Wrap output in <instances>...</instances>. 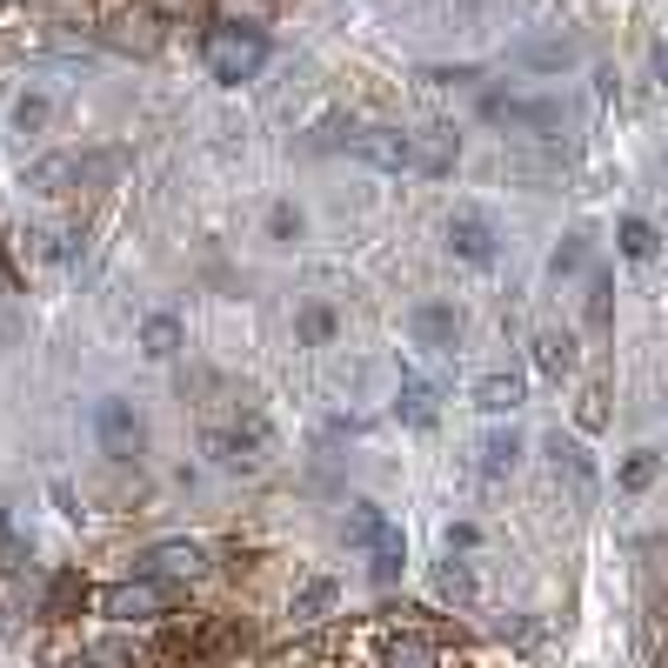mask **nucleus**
I'll list each match as a JSON object with an SVG mask.
<instances>
[{
	"label": "nucleus",
	"mask_w": 668,
	"mask_h": 668,
	"mask_svg": "<svg viewBox=\"0 0 668 668\" xmlns=\"http://www.w3.org/2000/svg\"><path fill=\"white\" fill-rule=\"evenodd\" d=\"M348 542H355V548H368V555H381V548H394V542H401V528L375 509V501H355V509H348Z\"/></svg>",
	"instance_id": "nucleus-11"
},
{
	"label": "nucleus",
	"mask_w": 668,
	"mask_h": 668,
	"mask_svg": "<svg viewBox=\"0 0 668 668\" xmlns=\"http://www.w3.org/2000/svg\"><path fill=\"white\" fill-rule=\"evenodd\" d=\"M475 542H481V535H475V522H455V528H448V548H461V555H468Z\"/></svg>",
	"instance_id": "nucleus-33"
},
{
	"label": "nucleus",
	"mask_w": 668,
	"mask_h": 668,
	"mask_svg": "<svg viewBox=\"0 0 668 668\" xmlns=\"http://www.w3.org/2000/svg\"><path fill=\"white\" fill-rule=\"evenodd\" d=\"M334 595H342V589H334V581H327V575H314V581H301V595H294V622H321V615L334 609Z\"/></svg>",
	"instance_id": "nucleus-21"
},
{
	"label": "nucleus",
	"mask_w": 668,
	"mask_h": 668,
	"mask_svg": "<svg viewBox=\"0 0 668 668\" xmlns=\"http://www.w3.org/2000/svg\"><path fill=\"white\" fill-rule=\"evenodd\" d=\"M348 154H355V160H368V167H388V175L414 167V147H408V134H401V127H361V134H348Z\"/></svg>",
	"instance_id": "nucleus-8"
},
{
	"label": "nucleus",
	"mask_w": 668,
	"mask_h": 668,
	"mask_svg": "<svg viewBox=\"0 0 668 668\" xmlns=\"http://www.w3.org/2000/svg\"><path fill=\"white\" fill-rule=\"evenodd\" d=\"M101 615L108 622H154V615H167V581H147V575L114 581V589L101 595Z\"/></svg>",
	"instance_id": "nucleus-4"
},
{
	"label": "nucleus",
	"mask_w": 668,
	"mask_h": 668,
	"mask_svg": "<svg viewBox=\"0 0 668 668\" xmlns=\"http://www.w3.org/2000/svg\"><path fill=\"white\" fill-rule=\"evenodd\" d=\"M381 668H435V642H422V635H394V642L381 648Z\"/></svg>",
	"instance_id": "nucleus-18"
},
{
	"label": "nucleus",
	"mask_w": 668,
	"mask_h": 668,
	"mask_svg": "<svg viewBox=\"0 0 668 668\" xmlns=\"http://www.w3.org/2000/svg\"><path fill=\"white\" fill-rule=\"evenodd\" d=\"M575 422H581V428H602V422H609V394L589 388V394H581V408H575Z\"/></svg>",
	"instance_id": "nucleus-28"
},
{
	"label": "nucleus",
	"mask_w": 668,
	"mask_h": 668,
	"mask_svg": "<svg viewBox=\"0 0 668 668\" xmlns=\"http://www.w3.org/2000/svg\"><path fill=\"white\" fill-rule=\"evenodd\" d=\"M74 602H88V581H80V575H54V589H47V615H74Z\"/></svg>",
	"instance_id": "nucleus-23"
},
{
	"label": "nucleus",
	"mask_w": 668,
	"mask_h": 668,
	"mask_svg": "<svg viewBox=\"0 0 668 668\" xmlns=\"http://www.w3.org/2000/svg\"><path fill=\"white\" fill-rule=\"evenodd\" d=\"M108 160H41L34 175H27V188H41V194H60L67 181H88V175H101Z\"/></svg>",
	"instance_id": "nucleus-14"
},
{
	"label": "nucleus",
	"mask_w": 668,
	"mask_h": 668,
	"mask_svg": "<svg viewBox=\"0 0 668 668\" xmlns=\"http://www.w3.org/2000/svg\"><path fill=\"white\" fill-rule=\"evenodd\" d=\"M268 67V34L247 27V21H227L208 34V74L227 80V88H241V80H255Z\"/></svg>",
	"instance_id": "nucleus-1"
},
{
	"label": "nucleus",
	"mask_w": 668,
	"mask_h": 668,
	"mask_svg": "<svg viewBox=\"0 0 668 668\" xmlns=\"http://www.w3.org/2000/svg\"><path fill=\"white\" fill-rule=\"evenodd\" d=\"M134 575L167 581V589H181V581H201V575H208V548H201V542H160V548H147V555H141V568H134Z\"/></svg>",
	"instance_id": "nucleus-3"
},
{
	"label": "nucleus",
	"mask_w": 668,
	"mask_h": 668,
	"mask_svg": "<svg viewBox=\"0 0 668 668\" xmlns=\"http://www.w3.org/2000/svg\"><path fill=\"white\" fill-rule=\"evenodd\" d=\"M655 475H661V455H655V448H635V455L622 461V488H648Z\"/></svg>",
	"instance_id": "nucleus-25"
},
{
	"label": "nucleus",
	"mask_w": 668,
	"mask_h": 668,
	"mask_svg": "<svg viewBox=\"0 0 668 668\" xmlns=\"http://www.w3.org/2000/svg\"><path fill=\"white\" fill-rule=\"evenodd\" d=\"M548 468H555V488L568 494V509H589L595 501V461H589V448L581 442H548Z\"/></svg>",
	"instance_id": "nucleus-5"
},
{
	"label": "nucleus",
	"mask_w": 668,
	"mask_h": 668,
	"mask_svg": "<svg viewBox=\"0 0 668 668\" xmlns=\"http://www.w3.org/2000/svg\"><path fill=\"white\" fill-rule=\"evenodd\" d=\"M21 561H27V542L14 535V522H8V515H0V568H21Z\"/></svg>",
	"instance_id": "nucleus-29"
},
{
	"label": "nucleus",
	"mask_w": 668,
	"mask_h": 668,
	"mask_svg": "<svg viewBox=\"0 0 668 668\" xmlns=\"http://www.w3.org/2000/svg\"><path fill=\"white\" fill-rule=\"evenodd\" d=\"M481 108H488V121H509V127H528V134H561V127H568V108H561V101H515V94H488Z\"/></svg>",
	"instance_id": "nucleus-6"
},
{
	"label": "nucleus",
	"mask_w": 668,
	"mask_h": 668,
	"mask_svg": "<svg viewBox=\"0 0 668 668\" xmlns=\"http://www.w3.org/2000/svg\"><path fill=\"white\" fill-rule=\"evenodd\" d=\"M94 435H101V455H114V461H134V455L147 448V422H141V408H134V401H121V394H108V401L94 408Z\"/></svg>",
	"instance_id": "nucleus-2"
},
{
	"label": "nucleus",
	"mask_w": 668,
	"mask_h": 668,
	"mask_svg": "<svg viewBox=\"0 0 668 668\" xmlns=\"http://www.w3.org/2000/svg\"><path fill=\"white\" fill-rule=\"evenodd\" d=\"M535 368H542V375H555V381L575 368V342H568L561 327H542V334H535Z\"/></svg>",
	"instance_id": "nucleus-17"
},
{
	"label": "nucleus",
	"mask_w": 668,
	"mask_h": 668,
	"mask_svg": "<svg viewBox=\"0 0 668 668\" xmlns=\"http://www.w3.org/2000/svg\"><path fill=\"white\" fill-rule=\"evenodd\" d=\"M414 342H422V348H455V342H461V314H455L448 301L414 308Z\"/></svg>",
	"instance_id": "nucleus-13"
},
{
	"label": "nucleus",
	"mask_w": 668,
	"mask_h": 668,
	"mask_svg": "<svg viewBox=\"0 0 668 668\" xmlns=\"http://www.w3.org/2000/svg\"><path fill=\"white\" fill-rule=\"evenodd\" d=\"M475 408H481V414H515V408H522V375H488V381L475 388Z\"/></svg>",
	"instance_id": "nucleus-16"
},
{
	"label": "nucleus",
	"mask_w": 668,
	"mask_h": 668,
	"mask_svg": "<svg viewBox=\"0 0 668 668\" xmlns=\"http://www.w3.org/2000/svg\"><path fill=\"white\" fill-rule=\"evenodd\" d=\"M435 595L455 602V609L475 602V575H468V561H442V568H435Z\"/></svg>",
	"instance_id": "nucleus-20"
},
{
	"label": "nucleus",
	"mask_w": 668,
	"mask_h": 668,
	"mask_svg": "<svg viewBox=\"0 0 668 668\" xmlns=\"http://www.w3.org/2000/svg\"><path fill=\"white\" fill-rule=\"evenodd\" d=\"M14 127H21V134H34V127H47V101H34V94H27V101L14 108Z\"/></svg>",
	"instance_id": "nucleus-31"
},
{
	"label": "nucleus",
	"mask_w": 668,
	"mask_h": 668,
	"mask_svg": "<svg viewBox=\"0 0 668 668\" xmlns=\"http://www.w3.org/2000/svg\"><path fill=\"white\" fill-rule=\"evenodd\" d=\"M294 327H301V342H308V348H321L327 334H334V308H327V301H314V308H301V321H294Z\"/></svg>",
	"instance_id": "nucleus-24"
},
{
	"label": "nucleus",
	"mask_w": 668,
	"mask_h": 668,
	"mask_svg": "<svg viewBox=\"0 0 668 668\" xmlns=\"http://www.w3.org/2000/svg\"><path fill=\"white\" fill-rule=\"evenodd\" d=\"M408 147H414V175H455V160H461L455 127H422V134H408Z\"/></svg>",
	"instance_id": "nucleus-10"
},
{
	"label": "nucleus",
	"mask_w": 668,
	"mask_h": 668,
	"mask_svg": "<svg viewBox=\"0 0 668 668\" xmlns=\"http://www.w3.org/2000/svg\"><path fill=\"white\" fill-rule=\"evenodd\" d=\"M448 247L461 261H475V268H488L494 261V247H501V234H494V221L488 214H475V208H461L455 221H448Z\"/></svg>",
	"instance_id": "nucleus-9"
},
{
	"label": "nucleus",
	"mask_w": 668,
	"mask_h": 668,
	"mask_svg": "<svg viewBox=\"0 0 668 668\" xmlns=\"http://www.w3.org/2000/svg\"><path fill=\"white\" fill-rule=\"evenodd\" d=\"M615 241H622V255H628V261H655V247H661V234H655V221H642V214H628Z\"/></svg>",
	"instance_id": "nucleus-22"
},
{
	"label": "nucleus",
	"mask_w": 668,
	"mask_h": 668,
	"mask_svg": "<svg viewBox=\"0 0 668 668\" xmlns=\"http://www.w3.org/2000/svg\"><path fill=\"white\" fill-rule=\"evenodd\" d=\"M394 414H401L408 428H435V414H442V394H435V381H422V375H401Z\"/></svg>",
	"instance_id": "nucleus-12"
},
{
	"label": "nucleus",
	"mask_w": 668,
	"mask_h": 668,
	"mask_svg": "<svg viewBox=\"0 0 668 668\" xmlns=\"http://www.w3.org/2000/svg\"><path fill=\"white\" fill-rule=\"evenodd\" d=\"M475 455H481L475 468H481L488 481H501V475H509V468H515V455H522V435H515V428H494V435H488V442H481Z\"/></svg>",
	"instance_id": "nucleus-15"
},
{
	"label": "nucleus",
	"mask_w": 668,
	"mask_h": 668,
	"mask_svg": "<svg viewBox=\"0 0 668 668\" xmlns=\"http://www.w3.org/2000/svg\"><path fill=\"white\" fill-rule=\"evenodd\" d=\"M522 60H528V67H568L575 47H568V41H542V47H522Z\"/></svg>",
	"instance_id": "nucleus-26"
},
{
	"label": "nucleus",
	"mask_w": 668,
	"mask_h": 668,
	"mask_svg": "<svg viewBox=\"0 0 668 668\" xmlns=\"http://www.w3.org/2000/svg\"><path fill=\"white\" fill-rule=\"evenodd\" d=\"M268 234H275V241H294V234H301V208H294V201H275V208H268Z\"/></svg>",
	"instance_id": "nucleus-27"
},
{
	"label": "nucleus",
	"mask_w": 668,
	"mask_h": 668,
	"mask_svg": "<svg viewBox=\"0 0 668 668\" xmlns=\"http://www.w3.org/2000/svg\"><path fill=\"white\" fill-rule=\"evenodd\" d=\"M141 348H147L154 361H167V355L181 348V321H175V314H147V327H141Z\"/></svg>",
	"instance_id": "nucleus-19"
},
{
	"label": "nucleus",
	"mask_w": 668,
	"mask_h": 668,
	"mask_svg": "<svg viewBox=\"0 0 668 668\" xmlns=\"http://www.w3.org/2000/svg\"><path fill=\"white\" fill-rule=\"evenodd\" d=\"M54 668H101V655H60Z\"/></svg>",
	"instance_id": "nucleus-34"
},
{
	"label": "nucleus",
	"mask_w": 668,
	"mask_h": 668,
	"mask_svg": "<svg viewBox=\"0 0 668 668\" xmlns=\"http://www.w3.org/2000/svg\"><path fill=\"white\" fill-rule=\"evenodd\" d=\"M261 448H268V428H261V422H247V428H214V435H208V455H214V468H227V475L261 468Z\"/></svg>",
	"instance_id": "nucleus-7"
},
{
	"label": "nucleus",
	"mask_w": 668,
	"mask_h": 668,
	"mask_svg": "<svg viewBox=\"0 0 668 668\" xmlns=\"http://www.w3.org/2000/svg\"><path fill=\"white\" fill-rule=\"evenodd\" d=\"M609 294H615V281L595 275V288H589V321H595V327H609Z\"/></svg>",
	"instance_id": "nucleus-30"
},
{
	"label": "nucleus",
	"mask_w": 668,
	"mask_h": 668,
	"mask_svg": "<svg viewBox=\"0 0 668 668\" xmlns=\"http://www.w3.org/2000/svg\"><path fill=\"white\" fill-rule=\"evenodd\" d=\"M575 268H581V241H561L555 247V275H575Z\"/></svg>",
	"instance_id": "nucleus-32"
}]
</instances>
